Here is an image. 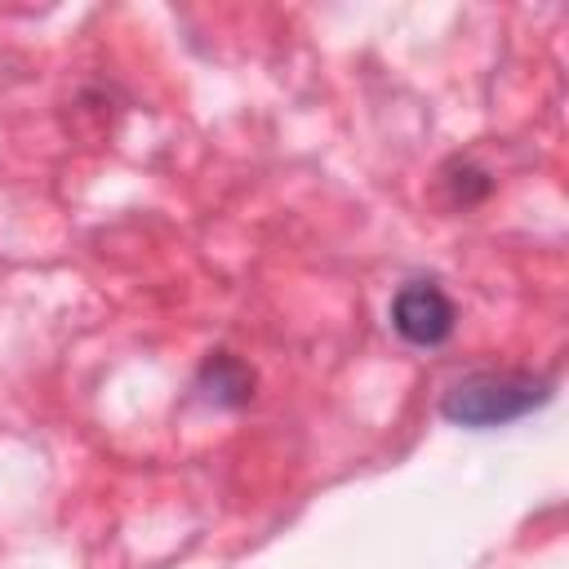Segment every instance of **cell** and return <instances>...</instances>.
Returning <instances> with one entry per match:
<instances>
[{
  "label": "cell",
  "mask_w": 569,
  "mask_h": 569,
  "mask_svg": "<svg viewBox=\"0 0 569 569\" xmlns=\"http://www.w3.org/2000/svg\"><path fill=\"white\" fill-rule=\"evenodd\" d=\"M196 391H200V400H209V405H218V409H240V405H249V396H253V373H249L236 356L218 351V356H209V360L200 365Z\"/></svg>",
  "instance_id": "3"
},
{
  "label": "cell",
  "mask_w": 569,
  "mask_h": 569,
  "mask_svg": "<svg viewBox=\"0 0 569 569\" xmlns=\"http://www.w3.org/2000/svg\"><path fill=\"white\" fill-rule=\"evenodd\" d=\"M551 400V382L520 373V369H480L458 378L445 396H440V413L453 427H471V431H489V427H507L525 413H533L538 405Z\"/></svg>",
  "instance_id": "1"
},
{
  "label": "cell",
  "mask_w": 569,
  "mask_h": 569,
  "mask_svg": "<svg viewBox=\"0 0 569 569\" xmlns=\"http://www.w3.org/2000/svg\"><path fill=\"white\" fill-rule=\"evenodd\" d=\"M458 325L453 298L436 280H409L391 298V329L409 347H440Z\"/></svg>",
  "instance_id": "2"
}]
</instances>
